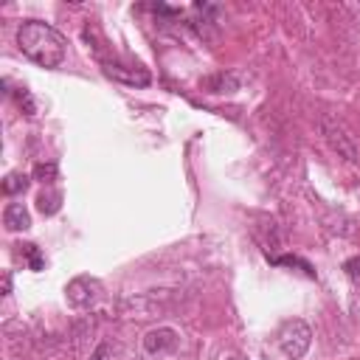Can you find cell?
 <instances>
[{"label":"cell","instance_id":"6da1fadb","mask_svg":"<svg viewBox=\"0 0 360 360\" xmlns=\"http://www.w3.org/2000/svg\"><path fill=\"white\" fill-rule=\"evenodd\" d=\"M17 45L39 68H59L68 56L65 37L53 25L39 22V20H28L17 28Z\"/></svg>","mask_w":360,"mask_h":360},{"label":"cell","instance_id":"7a4b0ae2","mask_svg":"<svg viewBox=\"0 0 360 360\" xmlns=\"http://www.w3.org/2000/svg\"><path fill=\"white\" fill-rule=\"evenodd\" d=\"M309 343H312V329H309L301 318L284 321V326H281V332H278V349L284 352V357L301 360V357L309 352Z\"/></svg>","mask_w":360,"mask_h":360},{"label":"cell","instance_id":"3957f363","mask_svg":"<svg viewBox=\"0 0 360 360\" xmlns=\"http://www.w3.org/2000/svg\"><path fill=\"white\" fill-rule=\"evenodd\" d=\"M65 292H68V301H70L76 309H87V307H93V304L98 301V295H101V281H98V278H90V276H79V278H73V281L65 287Z\"/></svg>","mask_w":360,"mask_h":360},{"label":"cell","instance_id":"277c9868","mask_svg":"<svg viewBox=\"0 0 360 360\" xmlns=\"http://www.w3.org/2000/svg\"><path fill=\"white\" fill-rule=\"evenodd\" d=\"M321 129H323V138L329 141V146L340 155V158H346V160H357V149H354V141L346 135V129L332 118V115H323V121H321Z\"/></svg>","mask_w":360,"mask_h":360},{"label":"cell","instance_id":"5b68a950","mask_svg":"<svg viewBox=\"0 0 360 360\" xmlns=\"http://www.w3.org/2000/svg\"><path fill=\"white\" fill-rule=\"evenodd\" d=\"M104 76H110L115 82H124V84H132V87H146L152 82L149 70L132 68V65H115V62H104Z\"/></svg>","mask_w":360,"mask_h":360},{"label":"cell","instance_id":"8992f818","mask_svg":"<svg viewBox=\"0 0 360 360\" xmlns=\"http://www.w3.org/2000/svg\"><path fill=\"white\" fill-rule=\"evenodd\" d=\"M174 349H177V332L169 326H158V329H149L143 335V352L146 354H166Z\"/></svg>","mask_w":360,"mask_h":360},{"label":"cell","instance_id":"52a82bcc","mask_svg":"<svg viewBox=\"0 0 360 360\" xmlns=\"http://www.w3.org/2000/svg\"><path fill=\"white\" fill-rule=\"evenodd\" d=\"M239 82H242V79H239L236 73L219 70V73L202 79V90H205V93H233V90H239Z\"/></svg>","mask_w":360,"mask_h":360},{"label":"cell","instance_id":"ba28073f","mask_svg":"<svg viewBox=\"0 0 360 360\" xmlns=\"http://www.w3.org/2000/svg\"><path fill=\"white\" fill-rule=\"evenodd\" d=\"M3 222L8 231H25V228H31V214L25 211L22 202H8L3 211Z\"/></svg>","mask_w":360,"mask_h":360},{"label":"cell","instance_id":"9c48e42d","mask_svg":"<svg viewBox=\"0 0 360 360\" xmlns=\"http://www.w3.org/2000/svg\"><path fill=\"white\" fill-rule=\"evenodd\" d=\"M37 208H39V214H45V217H53V214L62 208V191H59V188H45V191L37 197Z\"/></svg>","mask_w":360,"mask_h":360},{"label":"cell","instance_id":"30bf717a","mask_svg":"<svg viewBox=\"0 0 360 360\" xmlns=\"http://www.w3.org/2000/svg\"><path fill=\"white\" fill-rule=\"evenodd\" d=\"M17 248H20L22 259L28 262V267H31V270H42V267H45V256H42V250H39L34 242H20Z\"/></svg>","mask_w":360,"mask_h":360},{"label":"cell","instance_id":"8fae6325","mask_svg":"<svg viewBox=\"0 0 360 360\" xmlns=\"http://www.w3.org/2000/svg\"><path fill=\"white\" fill-rule=\"evenodd\" d=\"M28 183H31L28 174H22V172H11V174L3 180V191H6V194H20V191L28 188Z\"/></svg>","mask_w":360,"mask_h":360},{"label":"cell","instance_id":"7c38bea8","mask_svg":"<svg viewBox=\"0 0 360 360\" xmlns=\"http://www.w3.org/2000/svg\"><path fill=\"white\" fill-rule=\"evenodd\" d=\"M270 262H273V264H284V267H301L307 278H315L312 264H309V262H304V259H298V256H270Z\"/></svg>","mask_w":360,"mask_h":360},{"label":"cell","instance_id":"4fadbf2b","mask_svg":"<svg viewBox=\"0 0 360 360\" xmlns=\"http://www.w3.org/2000/svg\"><path fill=\"white\" fill-rule=\"evenodd\" d=\"M56 163H37L34 166V177L39 180V183H45V186H51L53 180H56Z\"/></svg>","mask_w":360,"mask_h":360},{"label":"cell","instance_id":"5bb4252c","mask_svg":"<svg viewBox=\"0 0 360 360\" xmlns=\"http://www.w3.org/2000/svg\"><path fill=\"white\" fill-rule=\"evenodd\" d=\"M343 270H346V276H349L352 281H360V256L346 259V262H343Z\"/></svg>","mask_w":360,"mask_h":360},{"label":"cell","instance_id":"9a60e30c","mask_svg":"<svg viewBox=\"0 0 360 360\" xmlns=\"http://www.w3.org/2000/svg\"><path fill=\"white\" fill-rule=\"evenodd\" d=\"M90 360H110V346H107V343H101V346L90 354Z\"/></svg>","mask_w":360,"mask_h":360},{"label":"cell","instance_id":"2e32d148","mask_svg":"<svg viewBox=\"0 0 360 360\" xmlns=\"http://www.w3.org/2000/svg\"><path fill=\"white\" fill-rule=\"evenodd\" d=\"M3 290H6V295H8V290H11V276H6V281H3Z\"/></svg>","mask_w":360,"mask_h":360}]
</instances>
